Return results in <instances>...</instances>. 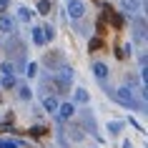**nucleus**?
I'll return each instance as SVG.
<instances>
[{"label":"nucleus","instance_id":"obj_1","mask_svg":"<svg viewBox=\"0 0 148 148\" xmlns=\"http://www.w3.org/2000/svg\"><path fill=\"white\" fill-rule=\"evenodd\" d=\"M113 98H116L118 103H123L125 108H133V110H143V106H140L138 101H136V93H133V88H128V86H121L113 93Z\"/></svg>","mask_w":148,"mask_h":148},{"label":"nucleus","instance_id":"obj_2","mask_svg":"<svg viewBox=\"0 0 148 148\" xmlns=\"http://www.w3.org/2000/svg\"><path fill=\"white\" fill-rule=\"evenodd\" d=\"M68 15L73 18V20L83 18V15H86V5H83L80 0H70V3H68Z\"/></svg>","mask_w":148,"mask_h":148},{"label":"nucleus","instance_id":"obj_3","mask_svg":"<svg viewBox=\"0 0 148 148\" xmlns=\"http://www.w3.org/2000/svg\"><path fill=\"white\" fill-rule=\"evenodd\" d=\"M55 113H58V118H60L63 123H65V121H70V118L75 116V106H73V103H60Z\"/></svg>","mask_w":148,"mask_h":148},{"label":"nucleus","instance_id":"obj_4","mask_svg":"<svg viewBox=\"0 0 148 148\" xmlns=\"http://www.w3.org/2000/svg\"><path fill=\"white\" fill-rule=\"evenodd\" d=\"M0 30H3V33H13V30H15V18L0 13Z\"/></svg>","mask_w":148,"mask_h":148},{"label":"nucleus","instance_id":"obj_5","mask_svg":"<svg viewBox=\"0 0 148 148\" xmlns=\"http://www.w3.org/2000/svg\"><path fill=\"white\" fill-rule=\"evenodd\" d=\"M138 8H140L138 0H121V10H123V13H128V15H136V13H138Z\"/></svg>","mask_w":148,"mask_h":148},{"label":"nucleus","instance_id":"obj_6","mask_svg":"<svg viewBox=\"0 0 148 148\" xmlns=\"http://www.w3.org/2000/svg\"><path fill=\"white\" fill-rule=\"evenodd\" d=\"M30 35H33V43H35L38 48H43V45H45V35H43V25H33Z\"/></svg>","mask_w":148,"mask_h":148},{"label":"nucleus","instance_id":"obj_7","mask_svg":"<svg viewBox=\"0 0 148 148\" xmlns=\"http://www.w3.org/2000/svg\"><path fill=\"white\" fill-rule=\"evenodd\" d=\"M58 106H60V101H58L55 95H45V98H43V108H45L48 113H55Z\"/></svg>","mask_w":148,"mask_h":148},{"label":"nucleus","instance_id":"obj_8","mask_svg":"<svg viewBox=\"0 0 148 148\" xmlns=\"http://www.w3.org/2000/svg\"><path fill=\"white\" fill-rule=\"evenodd\" d=\"M93 75L101 78V80H106L108 78V65H106V63H93Z\"/></svg>","mask_w":148,"mask_h":148},{"label":"nucleus","instance_id":"obj_9","mask_svg":"<svg viewBox=\"0 0 148 148\" xmlns=\"http://www.w3.org/2000/svg\"><path fill=\"white\" fill-rule=\"evenodd\" d=\"M143 38H146V20L140 18L138 23H136V40H138V43H143Z\"/></svg>","mask_w":148,"mask_h":148},{"label":"nucleus","instance_id":"obj_10","mask_svg":"<svg viewBox=\"0 0 148 148\" xmlns=\"http://www.w3.org/2000/svg\"><path fill=\"white\" fill-rule=\"evenodd\" d=\"M0 83H3V88H8V90L18 88V78H15V73H10V75H5V78L0 80Z\"/></svg>","mask_w":148,"mask_h":148},{"label":"nucleus","instance_id":"obj_11","mask_svg":"<svg viewBox=\"0 0 148 148\" xmlns=\"http://www.w3.org/2000/svg\"><path fill=\"white\" fill-rule=\"evenodd\" d=\"M30 18H33L30 8H25V5H20V8H18V20H23V23H30Z\"/></svg>","mask_w":148,"mask_h":148},{"label":"nucleus","instance_id":"obj_12","mask_svg":"<svg viewBox=\"0 0 148 148\" xmlns=\"http://www.w3.org/2000/svg\"><path fill=\"white\" fill-rule=\"evenodd\" d=\"M50 10H53V3H50V0H40L38 3V13L40 15H48Z\"/></svg>","mask_w":148,"mask_h":148},{"label":"nucleus","instance_id":"obj_13","mask_svg":"<svg viewBox=\"0 0 148 148\" xmlns=\"http://www.w3.org/2000/svg\"><path fill=\"white\" fill-rule=\"evenodd\" d=\"M121 128H123V123H121V121H110V123H108L110 136H118V133H121Z\"/></svg>","mask_w":148,"mask_h":148},{"label":"nucleus","instance_id":"obj_14","mask_svg":"<svg viewBox=\"0 0 148 148\" xmlns=\"http://www.w3.org/2000/svg\"><path fill=\"white\" fill-rule=\"evenodd\" d=\"M25 75H28V78H35V75H38V63H28V68H25Z\"/></svg>","mask_w":148,"mask_h":148},{"label":"nucleus","instance_id":"obj_15","mask_svg":"<svg viewBox=\"0 0 148 148\" xmlns=\"http://www.w3.org/2000/svg\"><path fill=\"white\" fill-rule=\"evenodd\" d=\"M43 35H45V43H48V40H53V38H55V30L50 28V25H43Z\"/></svg>","mask_w":148,"mask_h":148},{"label":"nucleus","instance_id":"obj_16","mask_svg":"<svg viewBox=\"0 0 148 148\" xmlns=\"http://www.w3.org/2000/svg\"><path fill=\"white\" fill-rule=\"evenodd\" d=\"M75 101H78V103H88V93L83 90V88H78V90H75Z\"/></svg>","mask_w":148,"mask_h":148},{"label":"nucleus","instance_id":"obj_17","mask_svg":"<svg viewBox=\"0 0 148 148\" xmlns=\"http://www.w3.org/2000/svg\"><path fill=\"white\" fill-rule=\"evenodd\" d=\"M20 98H23V101H30L33 90H30V88H25V86H20Z\"/></svg>","mask_w":148,"mask_h":148},{"label":"nucleus","instance_id":"obj_18","mask_svg":"<svg viewBox=\"0 0 148 148\" xmlns=\"http://www.w3.org/2000/svg\"><path fill=\"white\" fill-rule=\"evenodd\" d=\"M88 45H90V50H101V48H103V40H101V38H90Z\"/></svg>","mask_w":148,"mask_h":148},{"label":"nucleus","instance_id":"obj_19","mask_svg":"<svg viewBox=\"0 0 148 148\" xmlns=\"http://www.w3.org/2000/svg\"><path fill=\"white\" fill-rule=\"evenodd\" d=\"M0 148H18L15 140H8V138H0Z\"/></svg>","mask_w":148,"mask_h":148},{"label":"nucleus","instance_id":"obj_20","mask_svg":"<svg viewBox=\"0 0 148 148\" xmlns=\"http://www.w3.org/2000/svg\"><path fill=\"white\" fill-rule=\"evenodd\" d=\"M0 68H3V75H10V73H15V68H13L10 63H3Z\"/></svg>","mask_w":148,"mask_h":148},{"label":"nucleus","instance_id":"obj_21","mask_svg":"<svg viewBox=\"0 0 148 148\" xmlns=\"http://www.w3.org/2000/svg\"><path fill=\"white\" fill-rule=\"evenodd\" d=\"M10 8V0H0V13H8Z\"/></svg>","mask_w":148,"mask_h":148},{"label":"nucleus","instance_id":"obj_22","mask_svg":"<svg viewBox=\"0 0 148 148\" xmlns=\"http://www.w3.org/2000/svg\"><path fill=\"white\" fill-rule=\"evenodd\" d=\"M70 138H73V140H80V138H83V133H80V131H73V128H70Z\"/></svg>","mask_w":148,"mask_h":148},{"label":"nucleus","instance_id":"obj_23","mask_svg":"<svg viewBox=\"0 0 148 148\" xmlns=\"http://www.w3.org/2000/svg\"><path fill=\"white\" fill-rule=\"evenodd\" d=\"M123 148H133V146H131V143H128V140H125V143H123Z\"/></svg>","mask_w":148,"mask_h":148}]
</instances>
